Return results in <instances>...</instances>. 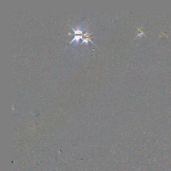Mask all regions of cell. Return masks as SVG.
Returning a JSON list of instances; mask_svg holds the SVG:
<instances>
[{
	"instance_id": "obj_1",
	"label": "cell",
	"mask_w": 171,
	"mask_h": 171,
	"mask_svg": "<svg viewBox=\"0 0 171 171\" xmlns=\"http://www.w3.org/2000/svg\"><path fill=\"white\" fill-rule=\"evenodd\" d=\"M71 29L74 32V37L69 44L74 41H75L76 43H78L80 39L83 38V32L81 31V29L76 28L74 29L72 27H71Z\"/></svg>"
}]
</instances>
